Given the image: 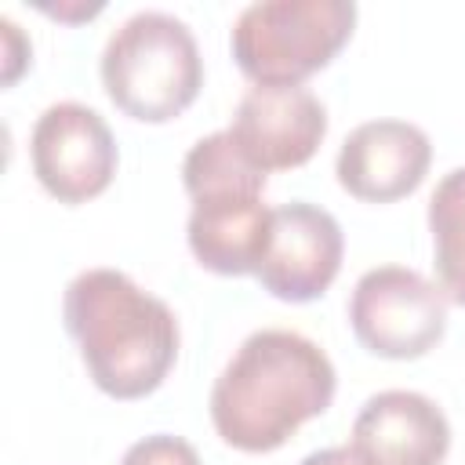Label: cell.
<instances>
[{
	"label": "cell",
	"instance_id": "1",
	"mask_svg": "<svg viewBox=\"0 0 465 465\" xmlns=\"http://www.w3.org/2000/svg\"><path fill=\"white\" fill-rule=\"evenodd\" d=\"M338 389L331 356L305 334L265 327L240 341L211 389L214 432L243 450L269 454L320 418Z\"/></svg>",
	"mask_w": 465,
	"mask_h": 465
},
{
	"label": "cell",
	"instance_id": "2",
	"mask_svg": "<svg viewBox=\"0 0 465 465\" xmlns=\"http://www.w3.org/2000/svg\"><path fill=\"white\" fill-rule=\"evenodd\" d=\"M62 320L87 378L113 400H142L163 385L178 360L171 305L120 269H84L69 280Z\"/></svg>",
	"mask_w": 465,
	"mask_h": 465
},
{
	"label": "cell",
	"instance_id": "3",
	"mask_svg": "<svg viewBox=\"0 0 465 465\" xmlns=\"http://www.w3.org/2000/svg\"><path fill=\"white\" fill-rule=\"evenodd\" d=\"M182 185L193 200L185 225L193 258L218 276L258 272L272 207L262 200L265 174L236 149L229 127L200 138L185 153Z\"/></svg>",
	"mask_w": 465,
	"mask_h": 465
},
{
	"label": "cell",
	"instance_id": "4",
	"mask_svg": "<svg viewBox=\"0 0 465 465\" xmlns=\"http://www.w3.org/2000/svg\"><path fill=\"white\" fill-rule=\"evenodd\" d=\"M102 87L109 102L142 124L182 116L203 87V58L189 25L167 11H138L102 47Z\"/></svg>",
	"mask_w": 465,
	"mask_h": 465
},
{
	"label": "cell",
	"instance_id": "5",
	"mask_svg": "<svg viewBox=\"0 0 465 465\" xmlns=\"http://www.w3.org/2000/svg\"><path fill=\"white\" fill-rule=\"evenodd\" d=\"M349 0H258L232 22V58L254 87H302L349 44Z\"/></svg>",
	"mask_w": 465,
	"mask_h": 465
},
{
	"label": "cell",
	"instance_id": "6",
	"mask_svg": "<svg viewBox=\"0 0 465 465\" xmlns=\"http://www.w3.org/2000/svg\"><path fill=\"white\" fill-rule=\"evenodd\" d=\"M356 341L381 360H418L447 331L443 291L407 265L367 269L349 298Z\"/></svg>",
	"mask_w": 465,
	"mask_h": 465
},
{
	"label": "cell",
	"instance_id": "7",
	"mask_svg": "<svg viewBox=\"0 0 465 465\" xmlns=\"http://www.w3.org/2000/svg\"><path fill=\"white\" fill-rule=\"evenodd\" d=\"M29 160L36 182L58 203H87L116 174V138L91 105L54 102L33 124Z\"/></svg>",
	"mask_w": 465,
	"mask_h": 465
},
{
	"label": "cell",
	"instance_id": "8",
	"mask_svg": "<svg viewBox=\"0 0 465 465\" xmlns=\"http://www.w3.org/2000/svg\"><path fill=\"white\" fill-rule=\"evenodd\" d=\"M341 254L345 236L338 218L316 203L291 200L283 207H272L269 240L254 276L272 298L302 305L320 298L334 283Z\"/></svg>",
	"mask_w": 465,
	"mask_h": 465
},
{
	"label": "cell",
	"instance_id": "9",
	"mask_svg": "<svg viewBox=\"0 0 465 465\" xmlns=\"http://www.w3.org/2000/svg\"><path fill=\"white\" fill-rule=\"evenodd\" d=\"M236 149L262 171H291L316 156L327 109L309 87H251L229 124Z\"/></svg>",
	"mask_w": 465,
	"mask_h": 465
},
{
	"label": "cell",
	"instance_id": "10",
	"mask_svg": "<svg viewBox=\"0 0 465 465\" xmlns=\"http://www.w3.org/2000/svg\"><path fill=\"white\" fill-rule=\"evenodd\" d=\"M432 163V142L407 120H367L352 127L338 149V185L367 203H392L411 196Z\"/></svg>",
	"mask_w": 465,
	"mask_h": 465
},
{
	"label": "cell",
	"instance_id": "11",
	"mask_svg": "<svg viewBox=\"0 0 465 465\" xmlns=\"http://www.w3.org/2000/svg\"><path fill=\"white\" fill-rule=\"evenodd\" d=\"M349 447L367 465H443L450 421L436 400L414 389H385L360 407Z\"/></svg>",
	"mask_w": 465,
	"mask_h": 465
},
{
	"label": "cell",
	"instance_id": "12",
	"mask_svg": "<svg viewBox=\"0 0 465 465\" xmlns=\"http://www.w3.org/2000/svg\"><path fill=\"white\" fill-rule=\"evenodd\" d=\"M432 265L447 302L465 309V167L447 171L429 196Z\"/></svg>",
	"mask_w": 465,
	"mask_h": 465
},
{
	"label": "cell",
	"instance_id": "13",
	"mask_svg": "<svg viewBox=\"0 0 465 465\" xmlns=\"http://www.w3.org/2000/svg\"><path fill=\"white\" fill-rule=\"evenodd\" d=\"M120 465H203L196 447L171 432H153L138 443H131L120 458Z\"/></svg>",
	"mask_w": 465,
	"mask_h": 465
},
{
	"label": "cell",
	"instance_id": "14",
	"mask_svg": "<svg viewBox=\"0 0 465 465\" xmlns=\"http://www.w3.org/2000/svg\"><path fill=\"white\" fill-rule=\"evenodd\" d=\"M0 44H4V73H0V80H4V87H11L22 76V69L29 65L33 47H29V36L7 15L0 18Z\"/></svg>",
	"mask_w": 465,
	"mask_h": 465
},
{
	"label": "cell",
	"instance_id": "15",
	"mask_svg": "<svg viewBox=\"0 0 465 465\" xmlns=\"http://www.w3.org/2000/svg\"><path fill=\"white\" fill-rule=\"evenodd\" d=\"M298 465H367V461L352 447H323V450L305 454Z\"/></svg>",
	"mask_w": 465,
	"mask_h": 465
},
{
	"label": "cell",
	"instance_id": "16",
	"mask_svg": "<svg viewBox=\"0 0 465 465\" xmlns=\"http://www.w3.org/2000/svg\"><path fill=\"white\" fill-rule=\"evenodd\" d=\"M40 11H47V15H54V18H65V22H80V18L98 15V11H102V4H58V7L40 4Z\"/></svg>",
	"mask_w": 465,
	"mask_h": 465
}]
</instances>
